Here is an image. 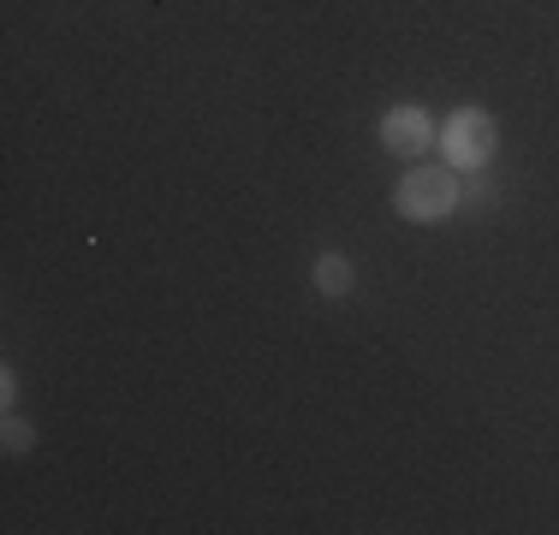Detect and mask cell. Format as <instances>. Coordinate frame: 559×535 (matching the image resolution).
Masks as SVG:
<instances>
[{"label":"cell","instance_id":"cell-1","mask_svg":"<svg viewBox=\"0 0 559 535\" xmlns=\"http://www.w3.org/2000/svg\"><path fill=\"white\" fill-rule=\"evenodd\" d=\"M464 209V173H452L447 160L429 167V160H411L393 185V214L411 226H441Z\"/></svg>","mask_w":559,"mask_h":535},{"label":"cell","instance_id":"cell-2","mask_svg":"<svg viewBox=\"0 0 559 535\" xmlns=\"http://www.w3.org/2000/svg\"><path fill=\"white\" fill-rule=\"evenodd\" d=\"M495 150H500V119L488 107H452L441 126V143H435V155L452 173H488Z\"/></svg>","mask_w":559,"mask_h":535},{"label":"cell","instance_id":"cell-3","mask_svg":"<svg viewBox=\"0 0 559 535\" xmlns=\"http://www.w3.org/2000/svg\"><path fill=\"white\" fill-rule=\"evenodd\" d=\"M435 143H441V126L429 119V107L399 102V107H388V114H381V150L399 155L405 167H411V160H423Z\"/></svg>","mask_w":559,"mask_h":535},{"label":"cell","instance_id":"cell-4","mask_svg":"<svg viewBox=\"0 0 559 535\" xmlns=\"http://www.w3.org/2000/svg\"><path fill=\"white\" fill-rule=\"evenodd\" d=\"M310 286L322 292V298H352V286H357V262L345 257V250H322V257L310 262Z\"/></svg>","mask_w":559,"mask_h":535},{"label":"cell","instance_id":"cell-5","mask_svg":"<svg viewBox=\"0 0 559 535\" xmlns=\"http://www.w3.org/2000/svg\"><path fill=\"white\" fill-rule=\"evenodd\" d=\"M0 428H7L0 440H7V452H12V459H24V452L36 447V423H31V417H19V411H7V423H0Z\"/></svg>","mask_w":559,"mask_h":535},{"label":"cell","instance_id":"cell-6","mask_svg":"<svg viewBox=\"0 0 559 535\" xmlns=\"http://www.w3.org/2000/svg\"><path fill=\"white\" fill-rule=\"evenodd\" d=\"M464 209H495V185L483 173H464Z\"/></svg>","mask_w":559,"mask_h":535},{"label":"cell","instance_id":"cell-7","mask_svg":"<svg viewBox=\"0 0 559 535\" xmlns=\"http://www.w3.org/2000/svg\"><path fill=\"white\" fill-rule=\"evenodd\" d=\"M0 405H7V411H19V369H0Z\"/></svg>","mask_w":559,"mask_h":535}]
</instances>
